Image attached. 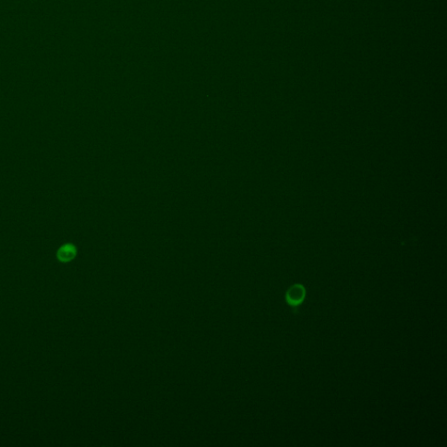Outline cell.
Listing matches in <instances>:
<instances>
[{
  "label": "cell",
  "instance_id": "obj_1",
  "mask_svg": "<svg viewBox=\"0 0 447 447\" xmlns=\"http://www.w3.org/2000/svg\"><path fill=\"white\" fill-rule=\"evenodd\" d=\"M306 297V289L300 284H295L289 288L286 293V300L293 309H297Z\"/></svg>",
  "mask_w": 447,
  "mask_h": 447
},
{
  "label": "cell",
  "instance_id": "obj_2",
  "mask_svg": "<svg viewBox=\"0 0 447 447\" xmlns=\"http://www.w3.org/2000/svg\"><path fill=\"white\" fill-rule=\"evenodd\" d=\"M76 255V249L74 245H66L62 246L58 252V259L62 262H68L72 261Z\"/></svg>",
  "mask_w": 447,
  "mask_h": 447
}]
</instances>
